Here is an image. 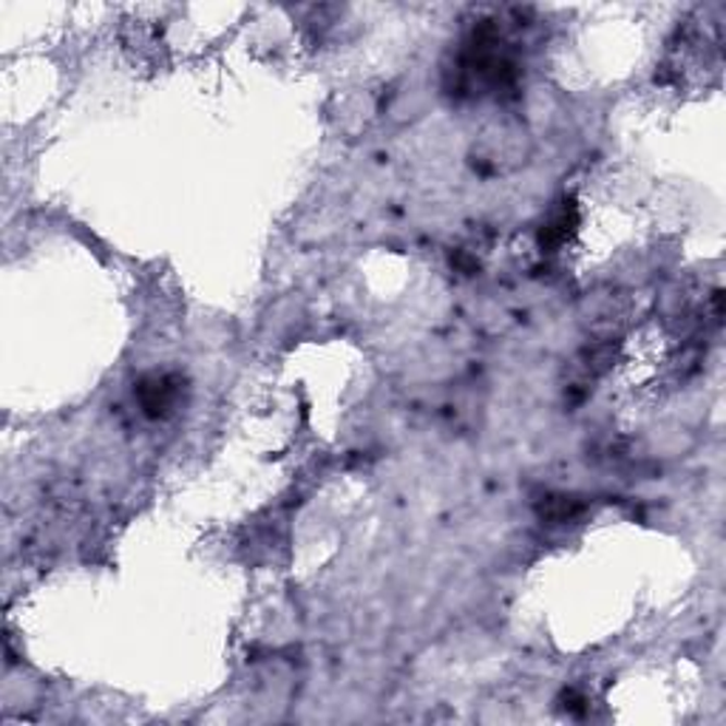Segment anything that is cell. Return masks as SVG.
I'll return each mask as SVG.
<instances>
[{
  "instance_id": "obj_1",
  "label": "cell",
  "mask_w": 726,
  "mask_h": 726,
  "mask_svg": "<svg viewBox=\"0 0 726 726\" xmlns=\"http://www.w3.org/2000/svg\"><path fill=\"white\" fill-rule=\"evenodd\" d=\"M139 406L148 418H165L180 401V378L173 374H151L137 386Z\"/></svg>"
}]
</instances>
